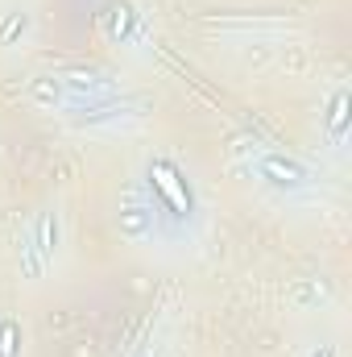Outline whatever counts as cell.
Here are the masks:
<instances>
[{
	"instance_id": "obj_7",
	"label": "cell",
	"mask_w": 352,
	"mask_h": 357,
	"mask_svg": "<svg viewBox=\"0 0 352 357\" xmlns=\"http://www.w3.org/2000/svg\"><path fill=\"white\" fill-rule=\"evenodd\" d=\"M29 96H33V104H46V108H54V104L63 100V79H54V75H42V79H33V84H29Z\"/></svg>"
},
{
	"instance_id": "obj_3",
	"label": "cell",
	"mask_w": 352,
	"mask_h": 357,
	"mask_svg": "<svg viewBox=\"0 0 352 357\" xmlns=\"http://www.w3.org/2000/svg\"><path fill=\"white\" fill-rule=\"evenodd\" d=\"M257 175L269 183V187H282V191H294V187H303L307 183V167L303 162H294V158H286V154H262L257 158Z\"/></svg>"
},
{
	"instance_id": "obj_5",
	"label": "cell",
	"mask_w": 352,
	"mask_h": 357,
	"mask_svg": "<svg viewBox=\"0 0 352 357\" xmlns=\"http://www.w3.org/2000/svg\"><path fill=\"white\" fill-rule=\"evenodd\" d=\"M323 129H328V137L340 146L344 142V133H349V91L340 88L332 96V104H328V116H323Z\"/></svg>"
},
{
	"instance_id": "obj_1",
	"label": "cell",
	"mask_w": 352,
	"mask_h": 357,
	"mask_svg": "<svg viewBox=\"0 0 352 357\" xmlns=\"http://www.w3.org/2000/svg\"><path fill=\"white\" fill-rule=\"evenodd\" d=\"M141 195L150 199V208L158 212V225H191L195 216V191L191 178L182 175V167L170 158H154L145 167Z\"/></svg>"
},
{
	"instance_id": "obj_9",
	"label": "cell",
	"mask_w": 352,
	"mask_h": 357,
	"mask_svg": "<svg viewBox=\"0 0 352 357\" xmlns=\"http://www.w3.org/2000/svg\"><path fill=\"white\" fill-rule=\"evenodd\" d=\"M17 349H21V324L0 320V357H17Z\"/></svg>"
},
{
	"instance_id": "obj_2",
	"label": "cell",
	"mask_w": 352,
	"mask_h": 357,
	"mask_svg": "<svg viewBox=\"0 0 352 357\" xmlns=\"http://www.w3.org/2000/svg\"><path fill=\"white\" fill-rule=\"evenodd\" d=\"M116 229H120V237H129V241H150L154 229H158V212L150 208L145 195H133V199L116 212Z\"/></svg>"
},
{
	"instance_id": "obj_8",
	"label": "cell",
	"mask_w": 352,
	"mask_h": 357,
	"mask_svg": "<svg viewBox=\"0 0 352 357\" xmlns=\"http://www.w3.org/2000/svg\"><path fill=\"white\" fill-rule=\"evenodd\" d=\"M133 21H137V13H133L129 4H120V8H112V21H108V33L125 42V38L133 33Z\"/></svg>"
},
{
	"instance_id": "obj_6",
	"label": "cell",
	"mask_w": 352,
	"mask_h": 357,
	"mask_svg": "<svg viewBox=\"0 0 352 357\" xmlns=\"http://www.w3.org/2000/svg\"><path fill=\"white\" fill-rule=\"evenodd\" d=\"M29 245L42 254V262L54 258V250H58V220H54V212H46V216L38 220V241H29Z\"/></svg>"
},
{
	"instance_id": "obj_10",
	"label": "cell",
	"mask_w": 352,
	"mask_h": 357,
	"mask_svg": "<svg viewBox=\"0 0 352 357\" xmlns=\"http://www.w3.org/2000/svg\"><path fill=\"white\" fill-rule=\"evenodd\" d=\"M25 25H29V17H25V13H8V17L0 21V46H8L17 33H25Z\"/></svg>"
},
{
	"instance_id": "obj_4",
	"label": "cell",
	"mask_w": 352,
	"mask_h": 357,
	"mask_svg": "<svg viewBox=\"0 0 352 357\" xmlns=\"http://www.w3.org/2000/svg\"><path fill=\"white\" fill-rule=\"evenodd\" d=\"M63 79V88L75 91V96H88V104H104V100H112V79H104L99 71H83V67H75V71H67V75H58Z\"/></svg>"
},
{
	"instance_id": "obj_11",
	"label": "cell",
	"mask_w": 352,
	"mask_h": 357,
	"mask_svg": "<svg viewBox=\"0 0 352 357\" xmlns=\"http://www.w3.org/2000/svg\"><path fill=\"white\" fill-rule=\"evenodd\" d=\"M311 357H336V354H332L328 345H319V349H315V354H311Z\"/></svg>"
}]
</instances>
